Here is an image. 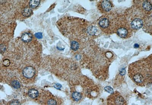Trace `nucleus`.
<instances>
[{
    "label": "nucleus",
    "instance_id": "f257e3e1",
    "mask_svg": "<svg viewBox=\"0 0 152 105\" xmlns=\"http://www.w3.org/2000/svg\"><path fill=\"white\" fill-rule=\"evenodd\" d=\"M147 59L136 62L130 65L129 71L131 78L137 84L143 85L147 79L151 80V72H149V60Z\"/></svg>",
    "mask_w": 152,
    "mask_h": 105
},
{
    "label": "nucleus",
    "instance_id": "f03ea898",
    "mask_svg": "<svg viewBox=\"0 0 152 105\" xmlns=\"http://www.w3.org/2000/svg\"><path fill=\"white\" fill-rule=\"evenodd\" d=\"M36 70L32 67H27L24 68L23 71V76L27 78H31L34 76Z\"/></svg>",
    "mask_w": 152,
    "mask_h": 105
},
{
    "label": "nucleus",
    "instance_id": "7ed1b4c3",
    "mask_svg": "<svg viewBox=\"0 0 152 105\" xmlns=\"http://www.w3.org/2000/svg\"><path fill=\"white\" fill-rule=\"evenodd\" d=\"M131 27L133 29H140L142 27L143 25V22L142 20L140 18H136L132 20L131 22Z\"/></svg>",
    "mask_w": 152,
    "mask_h": 105
},
{
    "label": "nucleus",
    "instance_id": "20e7f679",
    "mask_svg": "<svg viewBox=\"0 0 152 105\" xmlns=\"http://www.w3.org/2000/svg\"><path fill=\"white\" fill-rule=\"evenodd\" d=\"M101 7L103 11L107 12L112 9L113 5L110 1L103 0L101 2Z\"/></svg>",
    "mask_w": 152,
    "mask_h": 105
},
{
    "label": "nucleus",
    "instance_id": "39448f33",
    "mask_svg": "<svg viewBox=\"0 0 152 105\" xmlns=\"http://www.w3.org/2000/svg\"><path fill=\"white\" fill-rule=\"evenodd\" d=\"M99 25L101 29H106L110 27V21L108 18L106 17L101 18L99 22Z\"/></svg>",
    "mask_w": 152,
    "mask_h": 105
},
{
    "label": "nucleus",
    "instance_id": "423d86ee",
    "mask_svg": "<svg viewBox=\"0 0 152 105\" xmlns=\"http://www.w3.org/2000/svg\"><path fill=\"white\" fill-rule=\"evenodd\" d=\"M116 32L118 36L123 38H126L129 34L128 31L127 29L123 27L119 28L117 30Z\"/></svg>",
    "mask_w": 152,
    "mask_h": 105
},
{
    "label": "nucleus",
    "instance_id": "0eeeda50",
    "mask_svg": "<svg viewBox=\"0 0 152 105\" xmlns=\"http://www.w3.org/2000/svg\"><path fill=\"white\" fill-rule=\"evenodd\" d=\"M21 39L22 41L24 42H29L31 41L32 39V34L29 33H25L21 36Z\"/></svg>",
    "mask_w": 152,
    "mask_h": 105
},
{
    "label": "nucleus",
    "instance_id": "6e6552de",
    "mask_svg": "<svg viewBox=\"0 0 152 105\" xmlns=\"http://www.w3.org/2000/svg\"><path fill=\"white\" fill-rule=\"evenodd\" d=\"M150 2H151V1L144 0L142 4L143 9L147 12L151 11L152 10V4Z\"/></svg>",
    "mask_w": 152,
    "mask_h": 105
},
{
    "label": "nucleus",
    "instance_id": "1a4fd4ad",
    "mask_svg": "<svg viewBox=\"0 0 152 105\" xmlns=\"http://www.w3.org/2000/svg\"><path fill=\"white\" fill-rule=\"evenodd\" d=\"M28 95L32 98H36L38 97L39 93L37 90L34 89H31L29 90Z\"/></svg>",
    "mask_w": 152,
    "mask_h": 105
},
{
    "label": "nucleus",
    "instance_id": "9d476101",
    "mask_svg": "<svg viewBox=\"0 0 152 105\" xmlns=\"http://www.w3.org/2000/svg\"><path fill=\"white\" fill-rule=\"evenodd\" d=\"M32 13V9L29 7L24 8L22 12V14L25 17H28L31 15Z\"/></svg>",
    "mask_w": 152,
    "mask_h": 105
},
{
    "label": "nucleus",
    "instance_id": "9b49d317",
    "mask_svg": "<svg viewBox=\"0 0 152 105\" xmlns=\"http://www.w3.org/2000/svg\"><path fill=\"white\" fill-rule=\"evenodd\" d=\"M72 97L75 101H78L81 99L82 95L78 92H74L72 94Z\"/></svg>",
    "mask_w": 152,
    "mask_h": 105
},
{
    "label": "nucleus",
    "instance_id": "f8f14e48",
    "mask_svg": "<svg viewBox=\"0 0 152 105\" xmlns=\"http://www.w3.org/2000/svg\"><path fill=\"white\" fill-rule=\"evenodd\" d=\"M97 32V29L96 27L94 26H90L87 29V32L91 36H93Z\"/></svg>",
    "mask_w": 152,
    "mask_h": 105
},
{
    "label": "nucleus",
    "instance_id": "ddd939ff",
    "mask_svg": "<svg viewBox=\"0 0 152 105\" xmlns=\"http://www.w3.org/2000/svg\"><path fill=\"white\" fill-rule=\"evenodd\" d=\"M40 0H31L29 2V6L32 8H36L40 4Z\"/></svg>",
    "mask_w": 152,
    "mask_h": 105
},
{
    "label": "nucleus",
    "instance_id": "4468645a",
    "mask_svg": "<svg viewBox=\"0 0 152 105\" xmlns=\"http://www.w3.org/2000/svg\"><path fill=\"white\" fill-rule=\"evenodd\" d=\"M79 45L78 43L75 41H72L71 42V48L74 51H77L79 48Z\"/></svg>",
    "mask_w": 152,
    "mask_h": 105
},
{
    "label": "nucleus",
    "instance_id": "2eb2a0df",
    "mask_svg": "<svg viewBox=\"0 0 152 105\" xmlns=\"http://www.w3.org/2000/svg\"><path fill=\"white\" fill-rule=\"evenodd\" d=\"M11 85L15 89H18L20 87V84L17 80H14L11 82Z\"/></svg>",
    "mask_w": 152,
    "mask_h": 105
},
{
    "label": "nucleus",
    "instance_id": "dca6fc26",
    "mask_svg": "<svg viewBox=\"0 0 152 105\" xmlns=\"http://www.w3.org/2000/svg\"><path fill=\"white\" fill-rule=\"evenodd\" d=\"M104 90L106 92L109 93H112L113 92V89L110 86H107L105 87L104 88Z\"/></svg>",
    "mask_w": 152,
    "mask_h": 105
},
{
    "label": "nucleus",
    "instance_id": "f3484780",
    "mask_svg": "<svg viewBox=\"0 0 152 105\" xmlns=\"http://www.w3.org/2000/svg\"><path fill=\"white\" fill-rule=\"evenodd\" d=\"M6 51V47L4 45L0 44V53H3Z\"/></svg>",
    "mask_w": 152,
    "mask_h": 105
},
{
    "label": "nucleus",
    "instance_id": "a211bd4d",
    "mask_svg": "<svg viewBox=\"0 0 152 105\" xmlns=\"http://www.w3.org/2000/svg\"><path fill=\"white\" fill-rule=\"evenodd\" d=\"M48 105H56V102L54 99H50V100L48 101Z\"/></svg>",
    "mask_w": 152,
    "mask_h": 105
},
{
    "label": "nucleus",
    "instance_id": "6ab92c4d",
    "mask_svg": "<svg viewBox=\"0 0 152 105\" xmlns=\"http://www.w3.org/2000/svg\"><path fill=\"white\" fill-rule=\"evenodd\" d=\"M10 64V62L9 61V60L7 59L4 60L3 61V64L4 66L6 67H8L9 66Z\"/></svg>",
    "mask_w": 152,
    "mask_h": 105
},
{
    "label": "nucleus",
    "instance_id": "aec40b11",
    "mask_svg": "<svg viewBox=\"0 0 152 105\" xmlns=\"http://www.w3.org/2000/svg\"><path fill=\"white\" fill-rule=\"evenodd\" d=\"M35 36L38 39H41L43 38L42 33L40 32L37 33L35 34Z\"/></svg>",
    "mask_w": 152,
    "mask_h": 105
},
{
    "label": "nucleus",
    "instance_id": "412c9836",
    "mask_svg": "<svg viewBox=\"0 0 152 105\" xmlns=\"http://www.w3.org/2000/svg\"><path fill=\"white\" fill-rule=\"evenodd\" d=\"M54 87L56 89H58V90H60L62 87L61 85L59 83L55 84V85H54Z\"/></svg>",
    "mask_w": 152,
    "mask_h": 105
},
{
    "label": "nucleus",
    "instance_id": "4be33fe9",
    "mask_svg": "<svg viewBox=\"0 0 152 105\" xmlns=\"http://www.w3.org/2000/svg\"><path fill=\"white\" fill-rule=\"evenodd\" d=\"M10 105H20V103L18 101L14 100L10 103Z\"/></svg>",
    "mask_w": 152,
    "mask_h": 105
},
{
    "label": "nucleus",
    "instance_id": "5701e85b",
    "mask_svg": "<svg viewBox=\"0 0 152 105\" xmlns=\"http://www.w3.org/2000/svg\"><path fill=\"white\" fill-rule=\"evenodd\" d=\"M125 72H126V71H125V69H124V68H123V69H121L120 70V74L122 76H124V75H125Z\"/></svg>",
    "mask_w": 152,
    "mask_h": 105
},
{
    "label": "nucleus",
    "instance_id": "b1692460",
    "mask_svg": "<svg viewBox=\"0 0 152 105\" xmlns=\"http://www.w3.org/2000/svg\"><path fill=\"white\" fill-rule=\"evenodd\" d=\"M139 47V45L138 44H136L134 45V47L135 48H138Z\"/></svg>",
    "mask_w": 152,
    "mask_h": 105
}]
</instances>
